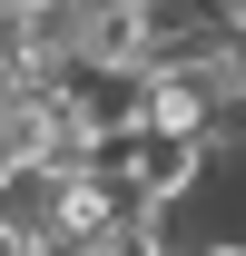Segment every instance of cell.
<instances>
[{
	"label": "cell",
	"mask_w": 246,
	"mask_h": 256,
	"mask_svg": "<svg viewBox=\"0 0 246 256\" xmlns=\"http://www.w3.org/2000/svg\"><path fill=\"white\" fill-rule=\"evenodd\" d=\"M197 256H246V226H216V236H207Z\"/></svg>",
	"instance_id": "cell-3"
},
{
	"label": "cell",
	"mask_w": 246,
	"mask_h": 256,
	"mask_svg": "<svg viewBox=\"0 0 246 256\" xmlns=\"http://www.w3.org/2000/svg\"><path fill=\"white\" fill-rule=\"evenodd\" d=\"M168 226H178L168 207H128V217L108 226V236H98L89 256H178V246H168Z\"/></svg>",
	"instance_id": "cell-1"
},
{
	"label": "cell",
	"mask_w": 246,
	"mask_h": 256,
	"mask_svg": "<svg viewBox=\"0 0 246 256\" xmlns=\"http://www.w3.org/2000/svg\"><path fill=\"white\" fill-rule=\"evenodd\" d=\"M50 236H40V217H20V207H0V256H40Z\"/></svg>",
	"instance_id": "cell-2"
},
{
	"label": "cell",
	"mask_w": 246,
	"mask_h": 256,
	"mask_svg": "<svg viewBox=\"0 0 246 256\" xmlns=\"http://www.w3.org/2000/svg\"><path fill=\"white\" fill-rule=\"evenodd\" d=\"M20 10H60V0H20Z\"/></svg>",
	"instance_id": "cell-4"
}]
</instances>
